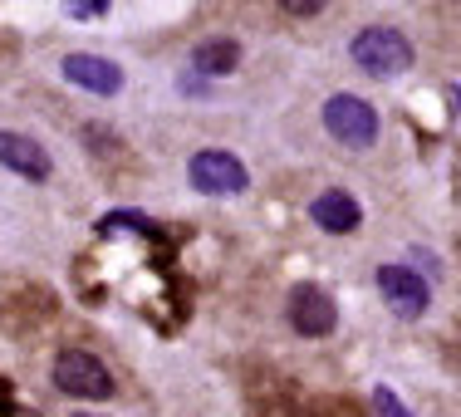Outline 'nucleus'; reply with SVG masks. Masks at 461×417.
I'll return each instance as SVG.
<instances>
[{"label":"nucleus","mask_w":461,"mask_h":417,"mask_svg":"<svg viewBox=\"0 0 461 417\" xmlns=\"http://www.w3.org/2000/svg\"><path fill=\"white\" fill-rule=\"evenodd\" d=\"M348 50H354L358 69L373 74V79H398V74L412 69V45L402 40V30H393V25H368V30H358Z\"/></svg>","instance_id":"nucleus-1"},{"label":"nucleus","mask_w":461,"mask_h":417,"mask_svg":"<svg viewBox=\"0 0 461 417\" xmlns=\"http://www.w3.org/2000/svg\"><path fill=\"white\" fill-rule=\"evenodd\" d=\"M54 383H59V393H69V398H113V373H108L104 358H94L89 349H64L59 358H54Z\"/></svg>","instance_id":"nucleus-2"},{"label":"nucleus","mask_w":461,"mask_h":417,"mask_svg":"<svg viewBox=\"0 0 461 417\" xmlns=\"http://www.w3.org/2000/svg\"><path fill=\"white\" fill-rule=\"evenodd\" d=\"M324 128L334 133L344 148H373L378 142V113L373 104H364L358 94H334L324 104Z\"/></svg>","instance_id":"nucleus-3"},{"label":"nucleus","mask_w":461,"mask_h":417,"mask_svg":"<svg viewBox=\"0 0 461 417\" xmlns=\"http://www.w3.org/2000/svg\"><path fill=\"white\" fill-rule=\"evenodd\" d=\"M186 177H192L196 192H206V196H236V192H246V162L240 158H230V152H196L192 162H186Z\"/></svg>","instance_id":"nucleus-4"},{"label":"nucleus","mask_w":461,"mask_h":417,"mask_svg":"<svg viewBox=\"0 0 461 417\" xmlns=\"http://www.w3.org/2000/svg\"><path fill=\"white\" fill-rule=\"evenodd\" d=\"M334 324H339L334 295L320 290V285H294V290H290V329H294V334L324 339Z\"/></svg>","instance_id":"nucleus-5"},{"label":"nucleus","mask_w":461,"mask_h":417,"mask_svg":"<svg viewBox=\"0 0 461 417\" xmlns=\"http://www.w3.org/2000/svg\"><path fill=\"white\" fill-rule=\"evenodd\" d=\"M378 290H383V300H388V310L398 314V320H422L427 300H432L427 280L417 276L412 266H383L378 270Z\"/></svg>","instance_id":"nucleus-6"},{"label":"nucleus","mask_w":461,"mask_h":417,"mask_svg":"<svg viewBox=\"0 0 461 417\" xmlns=\"http://www.w3.org/2000/svg\"><path fill=\"white\" fill-rule=\"evenodd\" d=\"M64 79L89 89V94H104V98L123 89V69L113 59H104V54H69L64 59Z\"/></svg>","instance_id":"nucleus-7"},{"label":"nucleus","mask_w":461,"mask_h":417,"mask_svg":"<svg viewBox=\"0 0 461 417\" xmlns=\"http://www.w3.org/2000/svg\"><path fill=\"white\" fill-rule=\"evenodd\" d=\"M0 168L20 172V177H30V182H45L50 177V152L25 133H0Z\"/></svg>","instance_id":"nucleus-8"},{"label":"nucleus","mask_w":461,"mask_h":417,"mask_svg":"<svg viewBox=\"0 0 461 417\" xmlns=\"http://www.w3.org/2000/svg\"><path fill=\"white\" fill-rule=\"evenodd\" d=\"M310 216H314V226H320V231L348 236V231L358 226V202H354L348 192H339V186H329L324 196H314Z\"/></svg>","instance_id":"nucleus-9"},{"label":"nucleus","mask_w":461,"mask_h":417,"mask_svg":"<svg viewBox=\"0 0 461 417\" xmlns=\"http://www.w3.org/2000/svg\"><path fill=\"white\" fill-rule=\"evenodd\" d=\"M192 59H196V69H202V74H230L240 64V45H236V40H206Z\"/></svg>","instance_id":"nucleus-10"},{"label":"nucleus","mask_w":461,"mask_h":417,"mask_svg":"<svg viewBox=\"0 0 461 417\" xmlns=\"http://www.w3.org/2000/svg\"><path fill=\"white\" fill-rule=\"evenodd\" d=\"M373 417H408V408L398 403L393 388H373Z\"/></svg>","instance_id":"nucleus-11"},{"label":"nucleus","mask_w":461,"mask_h":417,"mask_svg":"<svg viewBox=\"0 0 461 417\" xmlns=\"http://www.w3.org/2000/svg\"><path fill=\"white\" fill-rule=\"evenodd\" d=\"M104 0H74V5H69V15H79V20H89V15H104Z\"/></svg>","instance_id":"nucleus-12"},{"label":"nucleus","mask_w":461,"mask_h":417,"mask_svg":"<svg viewBox=\"0 0 461 417\" xmlns=\"http://www.w3.org/2000/svg\"><path fill=\"white\" fill-rule=\"evenodd\" d=\"M417 260H422V270H427V276H442V260H432L427 250H417Z\"/></svg>","instance_id":"nucleus-13"},{"label":"nucleus","mask_w":461,"mask_h":417,"mask_svg":"<svg viewBox=\"0 0 461 417\" xmlns=\"http://www.w3.org/2000/svg\"><path fill=\"white\" fill-rule=\"evenodd\" d=\"M324 5H285V15H320Z\"/></svg>","instance_id":"nucleus-14"}]
</instances>
